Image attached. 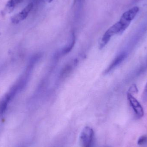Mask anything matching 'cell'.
I'll return each instance as SVG.
<instances>
[{
	"label": "cell",
	"instance_id": "7a4b0ae2",
	"mask_svg": "<svg viewBox=\"0 0 147 147\" xmlns=\"http://www.w3.org/2000/svg\"><path fill=\"white\" fill-rule=\"evenodd\" d=\"M93 129L89 127H86L80 133V144L82 147H92L94 140Z\"/></svg>",
	"mask_w": 147,
	"mask_h": 147
},
{
	"label": "cell",
	"instance_id": "277c9868",
	"mask_svg": "<svg viewBox=\"0 0 147 147\" xmlns=\"http://www.w3.org/2000/svg\"><path fill=\"white\" fill-rule=\"evenodd\" d=\"M33 4L32 3H29L20 12L12 16L11 18L12 23L14 24H18L20 22L25 20L27 17L29 12L33 8Z\"/></svg>",
	"mask_w": 147,
	"mask_h": 147
},
{
	"label": "cell",
	"instance_id": "9c48e42d",
	"mask_svg": "<svg viewBox=\"0 0 147 147\" xmlns=\"http://www.w3.org/2000/svg\"><path fill=\"white\" fill-rule=\"evenodd\" d=\"M147 142V136H141L138 140L137 144L140 146L144 145L146 144Z\"/></svg>",
	"mask_w": 147,
	"mask_h": 147
},
{
	"label": "cell",
	"instance_id": "ba28073f",
	"mask_svg": "<svg viewBox=\"0 0 147 147\" xmlns=\"http://www.w3.org/2000/svg\"><path fill=\"white\" fill-rule=\"evenodd\" d=\"M23 0H9L5 7V10L7 13L13 12L15 8L20 3H21Z\"/></svg>",
	"mask_w": 147,
	"mask_h": 147
},
{
	"label": "cell",
	"instance_id": "5b68a950",
	"mask_svg": "<svg viewBox=\"0 0 147 147\" xmlns=\"http://www.w3.org/2000/svg\"><path fill=\"white\" fill-rule=\"evenodd\" d=\"M127 57V53L125 52H122L118 55L111 63L107 69L105 70V73H108L110 72L112 70L114 69L117 66L121 64Z\"/></svg>",
	"mask_w": 147,
	"mask_h": 147
},
{
	"label": "cell",
	"instance_id": "8fae6325",
	"mask_svg": "<svg viewBox=\"0 0 147 147\" xmlns=\"http://www.w3.org/2000/svg\"><path fill=\"white\" fill-rule=\"evenodd\" d=\"M142 101L144 102H147V82L142 95Z\"/></svg>",
	"mask_w": 147,
	"mask_h": 147
},
{
	"label": "cell",
	"instance_id": "3957f363",
	"mask_svg": "<svg viewBox=\"0 0 147 147\" xmlns=\"http://www.w3.org/2000/svg\"><path fill=\"white\" fill-rule=\"evenodd\" d=\"M127 99L130 105L134 110L136 115L139 118H141L144 116V112L143 108L139 101L132 95L127 93Z\"/></svg>",
	"mask_w": 147,
	"mask_h": 147
},
{
	"label": "cell",
	"instance_id": "7c38bea8",
	"mask_svg": "<svg viewBox=\"0 0 147 147\" xmlns=\"http://www.w3.org/2000/svg\"><path fill=\"white\" fill-rule=\"evenodd\" d=\"M47 1L48 2V3H51L52 1L53 0H47Z\"/></svg>",
	"mask_w": 147,
	"mask_h": 147
},
{
	"label": "cell",
	"instance_id": "30bf717a",
	"mask_svg": "<svg viewBox=\"0 0 147 147\" xmlns=\"http://www.w3.org/2000/svg\"><path fill=\"white\" fill-rule=\"evenodd\" d=\"M138 92V89L137 86H136V85L133 84L130 86L128 93L132 94L133 93H137Z\"/></svg>",
	"mask_w": 147,
	"mask_h": 147
},
{
	"label": "cell",
	"instance_id": "52a82bcc",
	"mask_svg": "<svg viewBox=\"0 0 147 147\" xmlns=\"http://www.w3.org/2000/svg\"><path fill=\"white\" fill-rule=\"evenodd\" d=\"M75 43V36L74 33L71 34L70 38L68 42V45L62 50V53L63 55L67 54L69 52L74 46Z\"/></svg>",
	"mask_w": 147,
	"mask_h": 147
},
{
	"label": "cell",
	"instance_id": "6da1fadb",
	"mask_svg": "<svg viewBox=\"0 0 147 147\" xmlns=\"http://www.w3.org/2000/svg\"><path fill=\"white\" fill-rule=\"evenodd\" d=\"M140 10L139 7H134L123 13L120 19L119 22L122 26L123 31H125L130 25L132 21L134 19Z\"/></svg>",
	"mask_w": 147,
	"mask_h": 147
},
{
	"label": "cell",
	"instance_id": "8992f818",
	"mask_svg": "<svg viewBox=\"0 0 147 147\" xmlns=\"http://www.w3.org/2000/svg\"><path fill=\"white\" fill-rule=\"evenodd\" d=\"M11 100L7 94H6L0 100V115L4 114L9 101Z\"/></svg>",
	"mask_w": 147,
	"mask_h": 147
}]
</instances>
